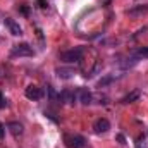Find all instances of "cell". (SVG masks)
Listing matches in <instances>:
<instances>
[{
    "label": "cell",
    "instance_id": "obj_15",
    "mask_svg": "<svg viewBox=\"0 0 148 148\" xmlns=\"http://www.w3.org/2000/svg\"><path fill=\"white\" fill-rule=\"evenodd\" d=\"M5 105H7V102H5V98H3V95L0 93V109H3Z\"/></svg>",
    "mask_w": 148,
    "mask_h": 148
},
{
    "label": "cell",
    "instance_id": "obj_7",
    "mask_svg": "<svg viewBox=\"0 0 148 148\" xmlns=\"http://www.w3.org/2000/svg\"><path fill=\"white\" fill-rule=\"evenodd\" d=\"M109 129H110V122H109L107 119H103V117L97 119L95 124H93V131H95L97 134H103V133H107Z\"/></svg>",
    "mask_w": 148,
    "mask_h": 148
},
{
    "label": "cell",
    "instance_id": "obj_2",
    "mask_svg": "<svg viewBox=\"0 0 148 148\" xmlns=\"http://www.w3.org/2000/svg\"><path fill=\"white\" fill-rule=\"evenodd\" d=\"M59 59L64 60V62H69V64L79 62L83 59V48L81 47H76V48H71V50H66V52H62L59 55Z\"/></svg>",
    "mask_w": 148,
    "mask_h": 148
},
{
    "label": "cell",
    "instance_id": "obj_8",
    "mask_svg": "<svg viewBox=\"0 0 148 148\" xmlns=\"http://www.w3.org/2000/svg\"><path fill=\"white\" fill-rule=\"evenodd\" d=\"M77 100L83 103V105H90L93 102V95L88 91V88H79L77 90Z\"/></svg>",
    "mask_w": 148,
    "mask_h": 148
},
{
    "label": "cell",
    "instance_id": "obj_14",
    "mask_svg": "<svg viewBox=\"0 0 148 148\" xmlns=\"http://www.w3.org/2000/svg\"><path fill=\"white\" fill-rule=\"evenodd\" d=\"M115 77L114 76H107V77H103V79H100L98 81V88H102V86H105V84H109V83H112Z\"/></svg>",
    "mask_w": 148,
    "mask_h": 148
},
{
    "label": "cell",
    "instance_id": "obj_4",
    "mask_svg": "<svg viewBox=\"0 0 148 148\" xmlns=\"http://www.w3.org/2000/svg\"><path fill=\"white\" fill-rule=\"evenodd\" d=\"M24 95H26V98L28 100H33V102H38V100H41L43 98V90L36 86V84H29L26 90H24Z\"/></svg>",
    "mask_w": 148,
    "mask_h": 148
},
{
    "label": "cell",
    "instance_id": "obj_17",
    "mask_svg": "<svg viewBox=\"0 0 148 148\" xmlns=\"http://www.w3.org/2000/svg\"><path fill=\"white\" fill-rule=\"evenodd\" d=\"M0 74H2V71H0Z\"/></svg>",
    "mask_w": 148,
    "mask_h": 148
},
{
    "label": "cell",
    "instance_id": "obj_16",
    "mask_svg": "<svg viewBox=\"0 0 148 148\" xmlns=\"http://www.w3.org/2000/svg\"><path fill=\"white\" fill-rule=\"evenodd\" d=\"M3 136H5V126H3V124L0 122V140H2Z\"/></svg>",
    "mask_w": 148,
    "mask_h": 148
},
{
    "label": "cell",
    "instance_id": "obj_9",
    "mask_svg": "<svg viewBox=\"0 0 148 148\" xmlns=\"http://www.w3.org/2000/svg\"><path fill=\"white\" fill-rule=\"evenodd\" d=\"M59 97H60V100H62V102H66V103L73 105V103H76V100H77V91H73V90H64Z\"/></svg>",
    "mask_w": 148,
    "mask_h": 148
},
{
    "label": "cell",
    "instance_id": "obj_5",
    "mask_svg": "<svg viewBox=\"0 0 148 148\" xmlns=\"http://www.w3.org/2000/svg\"><path fill=\"white\" fill-rule=\"evenodd\" d=\"M3 24H5V28L9 29L10 35H14V36H21V35H23V28L19 26L17 21H14V19H10V17H5V19H3Z\"/></svg>",
    "mask_w": 148,
    "mask_h": 148
},
{
    "label": "cell",
    "instance_id": "obj_11",
    "mask_svg": "<svg viewBox=\"0 0 148 148\" xmlns=\"http://www.w3.org/2000/svg\"><path fill=\"white\" fill-rule=\"evenodd\" d=\"M138 98H140V90H134V91L127 93V95L121 100V103H131V102H134V100H138Z\"/></svg>",
    "mask_w": 148,
    "mask_h": 148
},
{
    "label": "cell",
    "instance_id": "obj_6",
    "mask_svg": "<svg viewBox=\"0 0 148 148\" xmlns=\"http://www.w3.org/2000/svg\"><path fill=\"white\" fill-rule=\"evenodd\" d=\"M76 73H77V71H76L74 67H71V66H69V67L60 66V67H57V69H55V74H57V77H59V79H71V77L76 76Z\"/></svg>",
    "mask_w": 148,
    "mask_h": 148
},
{
    "label": "cell",
    "instance_id": "obj_13",
    "mask_svg": "<svg viewBox=\"0 0 148 148\" xmlns=\"http://www.w3.org/2000/svg\"><path fill=\"white\" fill-rule=\"evenodd\" d=\"M47 91H48V95H50V100H52V102H55V100H60V97L55 93V90H53L52 86H47Z\"/></svg>",
    "mask_w": 148,
    "mask_h": 148
},
{
    "label": "cell",
    "instance_id": "obj_10",
    "mask_svg": "<svg viewBox=\"0 0 148 148\" xmlns=\"http://www.w3.org/2000/svg\"><path fill=\"white\" fill-rule=\"evenodd\" d=\"M7 129L10 131V134H14V136H21L24 127H23V124H21V122L12 121V122H9V124H7Z\"/></svg>",
    "mask_w": 148,
    "mask_h": 148
},
{
    "label": "cell",
    "instance_id": "obj_3",
    "mask_svg": "<svg viewBox=\"0 0 148 148\" xmlns=\"http://www.w3.org/2000/svg\"><path fill=\"white\" fill-rule=\"evenodd\" d=\"M64 141L67 148H86V140L81 134H66Z\"/></svg>",
    "mask_w": 148,
    "mask_h": 148
},
{
    "label": "cell",
    "instance_id": "obj_12",
    "mask_svg": "<svg viewBox=\"0 0 148 148\" xmlns=\"http://www.w3.org/2000/svg\"><path fill=\"white\" fill-rule=\"evenodd\" d=\"M138 59H148V47H143V48H140V50H136V53H134Z\"/></svg>",
    "mask_w": 148,
    "mask_h": 148
},
{
    "label": "cell",
    "instance_id": "obj_1",
    "mask_svg": "<svg viewBox=\"0 0 148 148\" xmlns=\"http://www.w3.org/2000/svg\"><path fill=\"white\" fill-rule=\"evenodd\" d=\"M10 55L12 57H33L35 50H33V47L29 43H17V45L12 47Z\"/></svg>",
    "mask_w": 148,
    "mask_h": 148
}]
</instances>
